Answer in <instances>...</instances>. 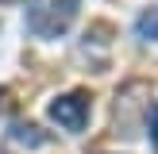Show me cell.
Instances as JSON below:
<instances>
[{"label": "cell", "instance_id": "5b68a950", "mask_svg": "<svg viewBox=\"0 0 158 154\" xmlns=\"http://www.w3.org/2000/svg\"><path fill=\"white\" fill-rule=\"evenodd\" d=\"M147 131H151V146L158 150V104H151V112H147Z\"/></svg>", "mask_w": 158, "mask_h": 154}, {"label": "cell", "instance_id": "7a4b0ae2", "mask_svg": "<svg viewBox=\"0 0 158 154\" xmlns=\"http://www.w3.org/2000/svg\"><path fill=\"white\" fill-rule=\"evenodd\" d=\"M50 120L58 123V127L66 131H81L85 123H89V96L85 92H62V96L50 100Z\"/></svg>", "mask_w": 158, "mask_h": 154}, {"label": "cell", "instance_id": "277c9868", "mask_svg": "<svg viewBox=\"0 0 158 154\" xmlns=\"http://www.w3.org/2000/svg\"><path fill=\"white\" fill-rule=\"evenodd\" d=\"M135 38H143V43H158V4L147 8V12H139V19H135Z\"/></svg>", "mask_w": 158, "mask_h": 154}, {"label": "cell", "instance_id": "6da1fadb", "mask_svg": "<svg viewBox=\"0 0 158 154\" xmlns=\"http://www.w3.org/2000/svg\"><path fill=\"white\" fill-rule=\"evenodd\" d=\"M77 4L81 0H50V4H35L27 12V31L39 38H58L69 31V23H73L77 15Z\"/></svg>", "mask_w": 158, "mask_h": 154}, {"label": "cell", "instance_id": "3957f363", "mask_svg": "<svg viewBox=\"0 0 158 154\" xmlns=\"http://www.w3.org/2000/svg\"><path fill=\"white\" fill-rule=\"evenodd\" d=\"M8 143L23 146V150H35V146L46 143V135L35 127V123H12V127H8Z\"/></svg>", "mask_w": 158, "mask_h": 154}]
</instances>
